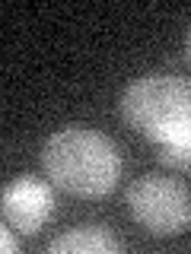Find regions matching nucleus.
Segmentation results:
<instances>
[{"mask_svg":"<svg viewBox=\"0 0 191 254\" xmlns=\"http://www.w3.org/2000/svg\"><path fill=\"white\" fill-rule=\"evenodd\" d=\"M121 153L115 140L93 127L54 130L42 146V169L61 190L77 197H105L121 178Z\"/></svg>","mask_w":191,"mask_h":254,"instance_id":"nucleus-1","label":"nucleus"},{"mask_svg":"<svg viewBox=\"0 0 191 254\" xmlns=\"http://www.w3.org/2000/svg\"><path fill=\"white\" fill-rule=\"evenodd\" d=\"M121 118L153 143L191 140V76H137L121 92Z\"/></svg>","mask_w":191,"mask_h":254,"instance_id":"nucleus-2","label":"nucleus"},{"mask_svg":"<svg viewBox=\"0 0 191 254\" xmlns=\"http://www.w3.org/2000/svg\"><path fill=\"white\" fill-rule=\"evenodd\" d=\"M127 210L150 235H182L191 229V188L179 178L150 172L127 188Z\"/></svg>","mask_w":191,"mask_h":254,"instance_id":"nucleus-3","label":"nucleus"},{"mask_svg":"<svg viewBox=\"0 0 191 254\" xmlns=\"http://www.w3.org/2000/svg\"><path fill=\"white\" fill-rule=\"evenodd\" d=\"M0 213L19 235H35L54 213V190L35 175H19L0 194Z\"/></svg>","mask_w":191,"mask_h":254,"instance_id":"nucleus-4","label":"nucleus"},{"mask_svg":"<svg viewBox=\"0 0 191 254\" xmlns=\"http://www.w3.org/2000/svg\"><path fill=\"white\" fill-rule=\"evenodd\" d=\"M115 251H121V242L105 226H96V222L77 226L58 235L54 242H48V254H115Z\"/></svg>","mask_w":191,"mask_h":254,"instance_id":"nucleus-5","label":"nucleus"},{"mask_svg":"<svg viewBox=\"0 0 191 254\" xmlns=\"http://www.w3.org/2000/svg\"><path fill=\"white\" fill-rule=\"evenodd\" d=\"M159 162L175 172H191V140H175V143H159Z\"/></svg>","mask_w":191,"mask_h":254,"instance_id":"nucleus-6","label":"nucleus"},{"mask_svg":"<svg viewBox=\"0 0 191 254\" xmlns=\"http://www.w3.org/2000/svg\"><path fill=\"white\" fill-rule=\"evenodd\" d=\"M16 229L13 226H3V229H0V248H3L6 254H10V251H19V242H16Z\"/></svg>","mask_w":191,"mask_h":254,"instance_id":"nucleus-7","label":"nucleus"},{"mask_svg":"<svg viewBox=\"0 0 191 254\" xmlns=\"http://www.w3.org/2000/svg\"><path fill=\"white\" fill-rule=\"evenodd\" d=\"M185 58L191 64V26H188V35H185Z\"/></svg>","mask_w":191,"mask_h":254,"instance_id":"nucleus-8","label":"nucleus"}]
</instances>
